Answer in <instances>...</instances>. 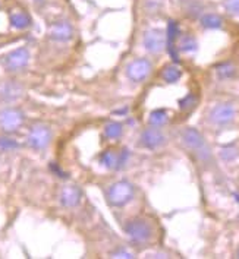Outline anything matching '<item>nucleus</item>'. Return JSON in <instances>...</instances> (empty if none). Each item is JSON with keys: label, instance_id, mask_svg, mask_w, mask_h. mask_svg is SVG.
Returning <instances> with one entry per match:
<instances>
[{"label": "nucleus", "instance_id": "18", "mask_svg": "<svg viewBox=\"0 0 239 259\" xmlns=\"http://www.w3.org/2000/svg\"><path fill=\"white\" fill-rule=\"evenodd\" d=\"M122 132H123V128H122V125L118 123V122H110V123H107L106 128H104V135H106L107 138H110V139H118V138H120V136H122Z\"/></svg>", "mask_w": 239, "mask_h": 259}, {"label": "nucleus", "instance_id": "3", "mask_svg": "<svg viewBox=\"0 0 239 259\" xmlns=\"http://www.w3.org/2000/svg\"><path fill=\"white\" fill-rule=\"evenodd\" d=\"M50 141H52V130L47 125H43V123H35L30 129L28 138H27L30 148H33L35 151L46 150L49 147Z\"/></svg>", "mask_w": 239, "mask_h": 259}, {"label": "nucleus", "instance_id": "20", "mask_svg": "<svg viewBox=\"0 0 239 259\" xmlns=\"http://www.w3.org/2000/svg\"><path fill=\"white\" fill-rule=\"evenodd\" d=\"M178 35H179L178 22L169 21V24H168V31H166V41H168V46H175V40L178 38Z\"/></svg>", "mask_w": 239, "mask_h": 259}, {"label": "nucleus", "instance_id": "12", "mask_svg": "<svg viewBox=\"0 0 239 259\" xmlns=\"http://www.w3.org/2000/svg\"><path fill=\"white\" fill-rule=\"evenodd\" d=\"M81 196L82 195H81V191H79L78 186L68 185V186H65L60 191L59 199H60L62 207H65V208H75L81 202Z\"/></svg>", "mask_w": 239, "mask_h": 259}, {"label": "nucleus", "instance_id": "28", "mask_svg": "<svg viewBox=\"0 0 239 259\" xmlns=\"http://www.w3.org/2000/svg\"><path fill=\"white\" fill-rule=\"evenodd\" d=\"M35 3H43V1H44V0H34Z\"/></svg>", "mask_w": 239, "mask_h": 259}, {"label": "nucleus", "instance_id": "5", "mask_svg": "<svg viewBox=\"0 0 239 259\" xmlns=\"http://www.w3.org/2000/svg\"><path fill=\"white\" fill-rule=\"evenodd\" d=\"M24 113L18 108H6L0 113V128L7 133H13L24 125Z\"/></svg>", "mask_w": 239, "mask_h": 259}, {"label": "nucleus", "instance_id": "23", "mask_svg": "<svg viewBox=\"0 0 239 259\" xmlns=\"http://www.w3.org/2000/svg\"><path fill=\"white\" fill-rule=\"evenodd\" d=\"M217 73H219L220 78L226 79V78H231L235 73V69L232 65H222L217 67Z\"/></svg>", "mask_w": 239, "mask_h": 259}, {"label": "nucleus", "instance_id": "19", "mask_svg": "<svg viewBox=\"0 0 239 259\" xmlns=\"http://www.w3.org/2000/svg\"><path fill=\"white\" fill-rule=\"evenodd\" d=\"M179 49L182 52H194L197 50V40L192 35H183L179 41Z\"/></svg>", "mask_w": 239, "mask_h": 259}, {"label": "nucleus", "instance_id": "1", "mask_svg": "<svg viewBox=\"0 0 239 259\" xmlns=\"http://www.w3.org/2000/svg\"><path fill=\"white\" fill-rule=\"evenodd\" d=\"M106 198L112 207H123L134 198V186L125 180L116 182L109 188Z\"/></svg>", "mask_w": 239, "mask_h": 259}, {"label": "nucleus", "instance_id": "8", "mask_svg": "<svg viewBox=\"0 0 239 259\" xmlns=\"http://www.w3.org/2000/svg\"><path fill=\"white\" fill-rule=\"evenodd\" d=\"M129 158V151L128 150H122L120 153H116L113 150H106L100 155V160H102L103 165H106L107 168H122L125 165V162L128 161Z\"/></svg>", "mask_w": 239, "mask_h": 259}, {"label": "nucleus", "instance_id": "21", "mask_svg": "<svg viewBox=\"0 0 239 259\" xmlns=\"http://www.w3.org/2000/svg\"><path fill=\"white\" fill-rule=\"evenodd\" d=\"M197 105V97L194 94H188L186 97H183L182 100H179V107L183 111H189Z\"/></svg>", "mask_w": 239, "mask_h": 259}, {"label": "nucleus", "instance_id": "4", "mask_svg": "<svg viewBox=\"0 0 239 259\" xmlns=\"http://www.w3.org/2000/svg\"><path fill=\"white\" fill-rule=\"evenodd\" d=\"M30 62V52L25 47H19L3 57V65L9 72H18L27 67Z\"/></svg>", "mask_w": 239, "mask_h": 259}, {"label": "nucleus", "instance_id": "17", "mask_svg": "<svg viewBox=\"0 0 239 259\" xmlns=\"http://www.w3.org/2000/svg\"><path fill=\"white\" fill-rule=\"evenodd\" d=\"M201 25L204 28H208V30H217L222 27V18L217 16V15H213V13H208L201 18Z\"/></svg>", "mask_w": 239, "mask_h": 259}, {"label": "nucleus", "instance_id": "15", "mask_svg": "<svg viewBox=\"0 0 239 259\" xmlns=\"http://www.w3.org/2000/svg\"><path fill=\"white\" fill-rule=\"evenodd\" d=\"M162 76H163V79H165L166 82L173 84V82H178V81L180 79V76H182V70H180L176 65H169L163 69Z\"/></svg>", "mask_w": 239, "mask_h": 259}, {"label": "nucleus", "instance_id": "26", "mask_svg": "<svg viewBox=\"0 0 239 259\" xmlns=\"http://www.w3.org/2000/svg\"><path fill=\"white\" fill-rule=\"evenodd\" d=\"M112 255H113V258H132V254L128 252V251H125V249L116 251V252H113Z\"/></svg>", "mask_w": 239, "mask_h": 259}, {"label": "nucleus", "instance_id": "13", "mask_svg": "<svg viewBox=\"0 0 239 259\" xmlns=\"http://www.w3.org/2000/svg\"><path fill=\"white\" fill-rule=\"evenodd\" d=\"M182 141L185 147L194 151H201L204 148V138L203 135L194 128H186L182 132Z\"/></svg>", "mask_w": 239, "mask_h": 259}, {"label": "nucleus", "instance_id": "11", "mask_svg": "<svg viewBox=\"0 0 239 259\" xmlns=\"http://www.w3.org/2000/svg\"><path fill=\"white\" fill-rule=\"evenodd\" d=\"M141 144L148 150H156L165 144V135L159 130V128H148L141 135Z\"/></svg>", "mask_w": 239, "mask_h": 259}, {"label": "nucleus", "instance_id": "7", "mask_svg": "<svg viewBox=\"0 0 239 259\" xmlns=\"http://www.w3.org/2000/svg\"><path fill=\"white\" fill-rule=\"evenodd\" d=\"M153 65L148 59H137L126 67V75L134 82H142L151 73Z\"/></svg>", "mask_w": 239, "mask_h": 259}, {"label": "nucleus", "instance_id": "10", "mask_svg": "<svg viewBox=\"0 0 239 259\" xmlns=\"http://www.w3.org/2000/svg\"><path fill=\"white\" fill-rule=\"evenodd\" d=\"M49 37L58 43H66L73 37V28L68 21H58L50 25Z\"/></svg>", "mask_w": 239, "mask_h": 259}, {"label": "nucleus", "instance_id": "24", "mask_svg": "<svg viewBox=\"0 0 239 259\" xmlns=\"http://www.w3.org/2000/svg\"><path fill=\"white\" fill-rule=\"evenodd\" d=\"M238 157V150L234 148V147H228V148H223L222 150V158L226 160V161H232L234 158Z\"/></svg>", "mask_w": 239, "mask_h": 259}, {"label": "nucleus", "instance_id": "29", "mask_svg": "<svg viewBox=\"0 0 239 259\" xmlns=\"http://www.w3.org/2000/svg\"><path fill=\"white\" fill-rule=\"evenodd\" d=\"M238 258H239V252H238Z\"/></svg>", "mask_w": 239, "mask_h": 259}, {"label": "nucleus", "instance_id": "22", "mask_svg": "<svg viewBox=\"0 0 239 259\" xmlns=\"http://www.w3.org/2000/svg\"><path fill=\"white\" fill-rule=\"evenodd\" d=\"M19 145L15 139H10V138H0V150L3 151H13L16 150Z\"/></svg>", "mask_w": 239, "mask_h": 259}, {"label": "nucleus", "instance_id": "16", "mask_svg": "<svg viewBox=\"0 0 239 259\" xmlns=\"http://www.w3.org/2000/svg\"><path fill=\"white\" fill-rule=\"evenodd\" d=\"M169 122V116L165 110H154L150 114V125L154 128H162Z\"/></svg>", "mask_w": 239, "mask_h": 259}, {"label": "nucleus", "instance_id": "2", "mask_svg": "<svg viewBox=\"0 0 239 259\" xmlns=\"http://www.w3.org/2000/svg\"><path fill=\"white\" fill-rule=\"evenodd\" d=\"M125 231L128 233V236L131 237L132 242L135 243H145L148 242L153 234H154V227L144 218H135L131 220L126 226H125Z\"/></svg>", "mask_w": 239, "mask_h": 259}, {"label": "nucleus", "instance_id": "9", "mask_svg": "<svg viewBox=\"0 0 239 259\" xmlns=\"http://www.w3.org/2000/svg\"><path fill=\"white\" fill-rule=\"evenodd\" d=\"M144 46L151 53H160L166 46V34L160 30H148L144 34Z\"/></svg>", "mask_w": 239, "mask_h": 259}, {"label": "nucleus", "instance_id": "25", "mask_svg": "<svg viewBox=\"0 0 239 259\" xmlns=\"http://www.w3.org/2000/svg\"><path fill=\"white\" fill-rule=\"evenodd\" d=\"M226 9L234 13V15H239V0H226L225 1Z\"/></svg>", "mask_w": 239, "mask_h": 259}, {"label": "nucleus", "instance_id": "27", "mask_svg": "<svg viewBox=\"0 0 239 259\" xmlns=\"http://www.w3.org/2000/svg\"><path fill=\"white\" fill-rule=\"evenodd\" d=\"M50 170H52V171H55V173H56L59 177H66V176H68V174H65V173H63V171L59 168V165H58L56 162H52V164H50Z\"/></svg>", "mask_w": 239, "mask_h": 259}, {"label": "nucleus", "instance_id": "14", "mask_svg": "<svg viewBox=\"0 0 239 259\" xmlns=\"http://www.w3.org/2000/svg\"><path fill=\"white\" fill-rule=\"evenodd\" d=\"M9 21H10V25L16 30H25L31 25V18L27 12L21 10V9H16L13 12H10L9 15Z\"/></svg>", "mask_w": 239, "mask_h": 259}, {"label": "nucleus", "instance_id": "6", "mask_svg": "<svg viewBox=\"0 0 239 259\" xmlns=\"http://www.w3.org/2000/svg\"><path fill=\"white\" fill-rule=\"evenodd\" d=\"M235 114L237 110L231 103H222L210 111V120L217 126H226L235 119Z\"/></svg>", "mask_w": 239, "mask_h": 259}]
</instances>
